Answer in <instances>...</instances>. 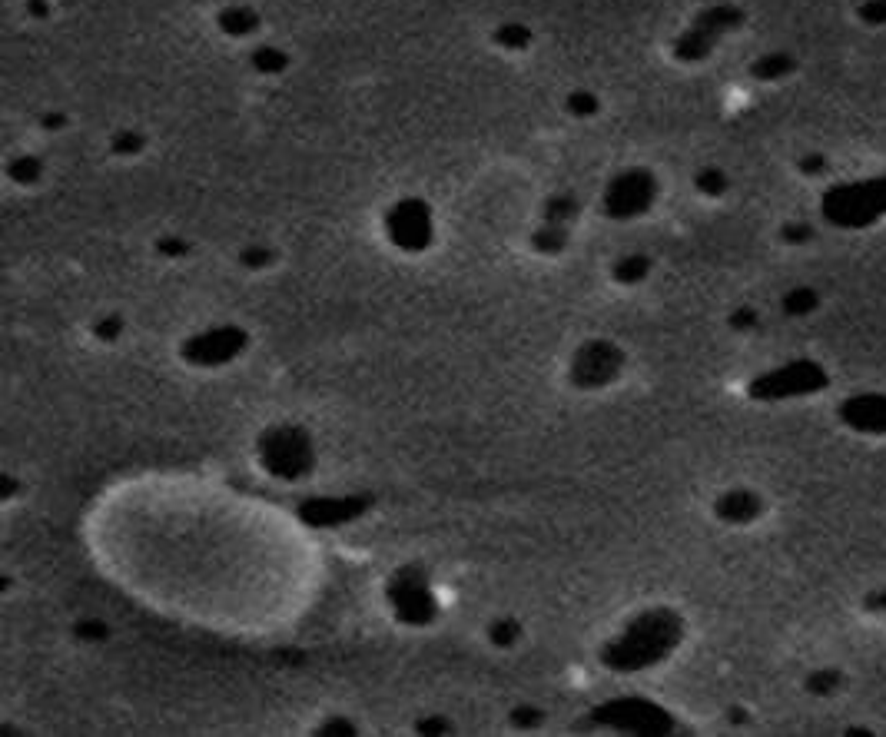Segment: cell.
Wrapping results in <instances>:
<instances>
[{
	"label": "cell",
	"instance_id": "4",
	"mask_svg": "<svg viewBox=\"0 0 886 737\" xmlns=\"http://www.w3.org/2000/svg\"><path fill=\"white\" fill-rule=\"evenodd\" d=\"M77 635L83 641H103V638H110V628L97 618H87V621H80V625H77Z\"/></svg>",
	"mask_w": 886,
	"mask_h": 737
},
{
	"label": "cell",
	"instance_id": "3",
	"mask_svg": "<svg viewBox=\"0 0 886 737\" xmlns=\"http://www.w3.org/2000/svg\"><path fill=\"white\" fill-rule=\"evenodd\" d=\"M482 641L495 651H515L525 641V621L518 615H495L485 621Z\"/></svg>",
	"mask_w": 886,
	"mask_h": 737
},
{
	"label": "cell",
	"instance_id": "2",
	"mask_svg": "<svg viewBox=\"0 0 886 737\" xmlns=\"http://www.w3.org/2000/svg\"><path fill=\"white\" fill-rule=\"evenodd\" d=\"M385 605L405 628H429L439 618V595L419 568H402L385 585Z\"/></svg>",
	"mask_w": 886,
	"mask_h": 737
},
{
	"label": "cell",
	"instance_id": "1",
	"mask_svg": "<svg viewBox=\"0 0 886 737\" xmlns=\"http://www.w3.org/2000/svg\"><path fill=\"white\" fill-rule=\"evenodd\" d=\"M256 462L273 482H306L316 469V442L296 422L266 425L256 439Z\"/></svg>",
	"mask_w": 886,
	"mask_h": 737
}]
</instances>
